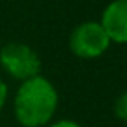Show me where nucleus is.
<instances>
[{"label":"nucleus","instance_id":"obj_1","mask_svg":"<svg viewBox=\"0 0 127 127\" xmlns=\"http://www.w3.org/2000/svg\"><path fill=\"white\" fill-rule=\"evenodd\" d=\"M58 89L42 75L23 80L14 96V115L23 127H45L58 111Z\"/></svg>","mask_w":127,"mask_h":127},{"label":"nucleus","instance_id":"obj_7","mask_svg":"<svg viewBox=\"0 0 127 127\" xmlns=\"http://www.w3.org/2000/svg\"><path fill=\"white\" fill-rule=\"evenodd\" d=\"M7 96H9V87H7L5 80L0 77V111H2V108L7 103Z\"/></svg>","mask_w":127,"mask_h":127},{"label":"nucleus","instance_id":"obj_2","mask_svg":"<svg viewBox=\"0 0 127 127\" xmlns=\"http://www.w3.org/2000/svg\"><path fill=\"white\" fill-rule=\"evenodd\" d=\"M0 66L14 80H28L40 75L42 61L35 49L23 42H9L0 49Z\"/></svg>","mask_w":127,"mask_h":127},{"label":"nucleus","instance_id":"obj_6","mask_svg":"<svg viewBox=\"0 0 127 127\" xmlns=\"http://www.w3.org/2000/svg\"><path fill=\"white\" fill-rule=\"evenodd\" d=\"M47 127H82L77 120H71V118H61V120H56V122H49Z\"/></svg>","mask_w":127,"mask_h":127},{"label":"nucleus","instance_id":"obj_4","mask_svg":"<svg viewBox=\"0 0 127 127\" xmlns=\"http://www.w3.org/2000/svg\"><path fill=\"white\" fill-rule=\"evenodd\" d=\"M99 23L111 44H127V0H111L104 7Z\"/></svg>","mask_w":127,"mask_h":127},{"label":"nucleus","instance_id":"obj_3","mask_svg":"<svg viewBox=\"0 0 127 127\" xmlns=\"http://www.w3.org/2000/svg\"><path fill=\"white\" fill-rule=\"evenodd\" d=\"M68 45L80 59H97L108 51L111 40L99 21H84L71 30Z\"/></svg>","mask_w":127,"mask_h":127},{"label":"nucleus","instance_id":"obj_5","mask_svg":"<svg viewBox=\"0 0 127 127\" xmlns=\"http://www.w3.org/2000/svg\"><path fill=\"white\" fill-rule=\"evenodd\" d=\"M113 113H115V117H117L120 122L127 124V91H125V92H122V94L115 99Z\"/></svg>","mask_w":127,"mask_h":127}]
</instances>
